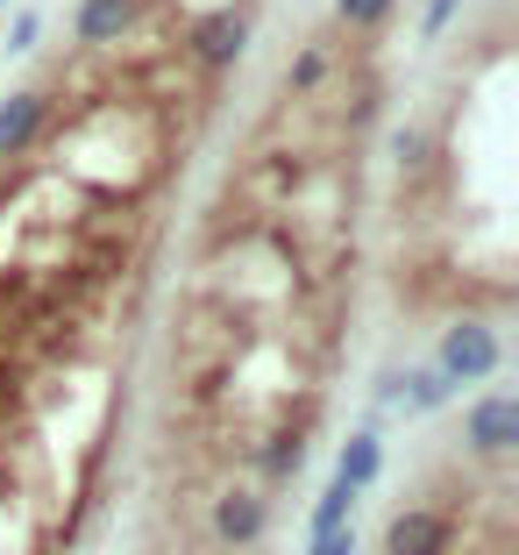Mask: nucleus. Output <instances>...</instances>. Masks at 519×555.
<instances>
[{"label": "nucleus", "mask_w": 519, "mask_h": 555, "mask_svg": "<svg viewBox=\"0 0 519 555\" xmlns=\"http://www.w3.org/2000/svg\"><path fill=\"white\" fill-rule=\"evenodd\" d=\"M441 385H477V377H491L505 363V343H498V327L484 321V313H463V321L441 327Z\"/></svg>", "instance_id": "f257e3e1"}, {"label": "nucleus", "mask_w": 519, "mask_h": 555, "mask_svg": "<svg viewBox=\"0 0 519 555\" xmlns=\"http://www.w3.org/2000/svg\"><path fill=\"white\" fill-rule=\"evenodd\" d=\"M263 527H271V491L257 477H235V485L213 491V541L221 548H257Z\"/></svg>", "instance_id": "f03ea898"}, {"label": "nucleus", "mask_w": 519, "mask_h": 555, "mask_svg": "<svg viewBox=\"0 0 519 555\" xmlns=\"http://www.w3.org/2000/svg\"><path fill=\"white\" fill-rule=\"evenodd\" d=\"M455 548V513L449 506H406L385 527V555H449Z\"/></svg>", "instance_id": "7ed1b4c3"}, {"label": "nucleus", "mask_w": 519, "mask_h": 555, "mask_svg": "<svg viewBox=\"0 0 519 555\" xmlns=\"http://www.w3.org/2000/svg\"><path fill=\"white\" fill-rule=\"evenodd\" d=\"M185 43H193V57L207 72H228L249 50V15H243V8H213V15L193 22V36H185Z\"/></svg>", "instance_id": "20e7f679"}, {"label": "nucleus", "mask_w": 519, "mask_h": 555, "mask_svg": "<svg viewBox=\"0 0 519 555\" xmlns=\"http://www.w3.org/2000/svg\"><path fill=\"white\" fill-rule=\"evenodd\" d=\"M463 441H470L477 456H512L519 449V399L512 392H498V399H484V406L470 413V427H463Z\"/></svg>", "instance_id": "39448f33"}, {"label": "nucleus", "mask_w": 519, "mask_h": 555, "mask_svg": "<svg viewBox=\"0 0 519 555\" xmlns=\"http://www.w3.org/2000/svg\"><path fill=\"white\" fill-rule=\"evenodd\" d=\"M43 121H50V93H36V86L29 93H8L0 100V157H29Z\"/></svg>", "instance_id": "423d86ee"}, {"label": "nucleus", "mask_w": 519, "mask_h": 555, "mask_svg": "<svg viewBox=\"0 0 519 555\" xmlns=\"http://www.w3.org/2000/svg\"><path fill=\"white\" fill-rule=\"evenodd\" d=\"M135 8L143 0H79V43H121L135 29Z\"/></svg>", "instance_id": "0eeeda50"}, {"label": "nucleus", "mask_w": 519, "mask_h": 555, "mask_svg": "<svg viewBox=\"0 0 519 555\" xmlns=\"http://www.w3.org/2000/svg\"><path fill=\"white\" fill-rule=\"evenodd\" d=\"M377 470H385V441H377V427H356V435L341 441V470L335 477H349L356 491H371Z\"/></svg>", "instance_id": "6e6552de"}, {"label": "nucleus", "mask_w": 519, "mask_h": 555, "mask_svg": "<svg viewBox=\"0 0 519 555\" xmlns=\"http://www.w3.org/2000/svg\"><path fill=\"white\" fill-rule=\"evenodd\" d=\"M385 392L399 399V406H406V413H434V406H441V392H449V385H441L434 371H406V377H385Z\"/></svg>", "instance_id": "1a4fd4ad"}, {"label": "nucleus", "mask_w": 519, "mask_h": 555, "mask_svg": "<svg viewBox=\"0 0 519 555\" xmlns=\"http://www.w3.org/2000/svg\"><path fill=\"white\" fill-rule=\"evenodd\" d=\"M356 499H363V491L349 485V477H335V485L321 491V506H313V534H327V527H349V520H356Z\"/></svg>", "instance_id": "9d476101"}, {"label": "nucleus", "mask_w": 519, "mask_h": 555, "mask_svg": "<svg viewBox=\"0 0 519 555\" xmlns=\"http://www.w3.org/2000/svg\"><path fill=\"white\" fill-rule=\"evenodd\" d=\"M391 8H399V0H335L341 29H385V22H391Z\"/></svg>", "instance_id": "9b49d317"}, {"label": "nucleus", "mask_w": 519, "mask_h": 555, "mask_svg": "<svg viewBox=\"0 0 519 555\" xmlns=\"http://www.w3.org/2000/svg\"><path fill=\"white\" fill-rule=\"evenodd\" d=\"M321 79H327V43H313V50H299V65L285 72V86H293V93H313Z\"/></svg>", "instance_id": "f8f14e48"}, {"label": "nucleus", "mask_w": 519, "mask_h": 555, "mask_svg": "<svg viewBox=\"0 0 519 555\" xmlns=\"http://www.w3.org/2000/svg\"><path fill=\"white\" fill-rule=\"evenodd\" d=\"M307 555H356V527H327V534H313Z\"/></svg>", "instance_id": "ddd939ff"}, {"label": "nucleus", "mask_w": 519, "mask_h": 555, "mask_svg": "<svg viewBox=\"0 0 519 555\" xmlns=\"http://www.w3.org/2000/svg\"><path fill=\"white\" fill-rule=\"evenodd\" d=\"M36 36H43V22H36V15H15V29H8V50H36Z\"/></svg>", "instance_id": "4468645a"}, {"label": "nucleus", "mask_w": 519, "mask_h": 555, "mask_svg": "<svg viewBox=\"0 0 519 555\" xmlns=\"http://www.w3.org/2000/svg\"><path fill=\"white\" fill-rule=\"evenodd\" d=\"M455 8H463V0H427V22H420V29H427V36H441V29L455 22Z\"/></svg>", "instance_id": "2eb2a0df"}]
</instances>
